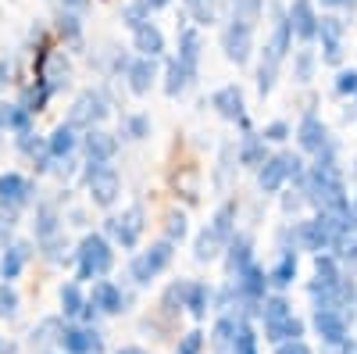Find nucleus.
<instances>
[{
    "label": "nucleus",
    "mask_w": 357,
    "mask_h": 354,
    "mask_svg": "<svg viewBox=\"0 0 357 354\" xmlns=\"http://www.w3.org/2000/svg\"><path fill=\"white\" fill-rule=\"evenodd\" d=\"M183 4H186V8H190V11H193V8H197V4H204V0H183Z\"/></svg>",
    "instance_id": "obj_58"
},
{
    "label": "nucleus",
    "mask_w": 357,
    "mask_h": 354,
    "mask_svg": "<svg viewBox=\"0 0 357 354\" xmlns=\"http://www.w3.org/2000/svg\"><path fill=\"white\" fill-rule=\"evenodd\" d=\"M57 33L65 36V43H75V47H79V40H82V22H79V15L57 11Z\"/></svg>",
    "instance_id": "obj_38"
},
{
    "label": "nucleus",
    "mask_w": 357,
    "mask_h": 354,
    "mask_svg": "<svg viewBox=\"0 0 357 354\" xmlns=\"http://www.w3.org/2000/svg\"><path fill=\"white\" fill-rule=\"evenodd\" d=\"M11 229H15V219H11V212H8V215L0 212V240H8V236H11Z\"/></svg>",
    "instance_id": "obj_53"
},
{
    "label": "nucleus",
    "mask_w": 357,
    "mask_h": 354,
    "mask_svg": "<svg viewBox=\"0 0 357 354\" xmlns=\"http://www.w3.org/2000/svg\"><path fill=\"white\" fill-rule=\"evenodd\" d=\"M193 82V75L175 61V57H168L165 61V94L168 97H178V94H186V86Z\"/></svg>",
    "instance_id": "obj_27"
},
{
    "label": "nucleus",
    "mask_w": 357,
    "mask_h": 354,
    "mask_svg": "<svg viewBox=\"0 0 357 354\" xmlns=\"http://www.w3.org/2000/svg\"><path fill=\"white\" fill-rule=\"evenodd\" d=\"M25 261H29V244H11L4 251V258H0V276H4L8 283L18 279L22 269H25Z\"/></svg>",
    "instance_id": "obj_23"
},
{
    "label": "nucleus",
    "mask_w": 357,
    "mask_h": 354,
    "mask_svg": "<svg viewBox=\"0 0 357 354\" xmlns=\"http://www.w3.org/2000/svg\"><path fill=\"white\" fill-rule=\"evenodd\" d=\"M86 301L93 304L100 315H118V311L126 308V293L118 290L111 279H97V283H93V293H89Z\"/></svg>",
    "instance_id": "obj_13"
},
{
    "label": "nucleus",
    "mask_w": 357,
    "mask_h": 354,
    "mask_svg": "<svg viewBox=\"0 0 357 354\" xmlns=\"http://www.w3.org/2000/svg\"><path fill=\"white\" fill-rule=\"evenodd\" d=\"M15 311H18V293H15L11 283H4V286H0V315L11 318Z\"/></svg>",
    "instance_id": "obj_46"
},
{
    "label": "nucleus",
    "mask_w": 357,
    "mask_h": 354,
    "mask_svg": "<svg viewBox=\"0 0 357 354\" xmlns=\"http://www.w3.org/2000/svg\"><path fill=\"white\" fill-rule=\"evenodd\" d=\"M126 133H129L132 140L151 136V118H146V115H129V118H126Z\"/></svg>",
    "instance_id": "obj_45"
},
{
    "label": "nucleus",
    "mask_w": 357,
    "mask_h": 354,
    "mask_svg": "<svg viewBox=\"0 0 357 354\" xmlns=\"http://www.w3.org/2000/svg\"><path fill=\"white\" fill-rule=\"evenodd\" d=\"M57 337H61V318H43L40 326L33 330V344H40V347L57 340Z\"/></svg>",
    "instance_id": "obj_43"
},
{
    "label": "nucleus",
    "mask_w": 357,
    "mask_h": 354,
    "mask_svg": "<svg viewBox=\"0 0 357 354\" xmlns=\"http://www.w3.org/2000/svg\"><path fill=\"white\" fill-rule=\"evenodd\" d=\"M264 286H268V276H264V269H257V265L250 261L243 272H236V283H232V290L240 293L243 301H264Z\"/></svg>",
    "instance_id": "obj_15"
},
{
    "label": "nucleus",
    "mask_w": 357,
    "mask_h": 354,
    "mask_svg": "<svg viewBox=\"0 0 357 354\" xmlns=\"http://www.w3.org/2000/svg\"><path fill=\"white\" fill-rule=\"evenodd\" d=\"M86 190H89V200L100 204V208H111L122 193V179H118L114 165H86Z\"/></svg>",
    "instance_id": "obj_4"
},
{
    "label": "nucleus",
    "mask_w": 357,
    "mask_h": 354,
    "mask_svg": "<svg viewBox=\"0 0 357 354\" xmlns=\"http://www.w3.org/2000/svg\"><path fill=\"white\" fill-rule=\"evenodd\" d=\"M8 75H11V61H0V86L8 82Z\"/></svg>",
    "instance_id": "obj_55"
},
{
    "label": "nucleus",
    "mask_w": 357,
    "mask_h": 354,
    "mask_svg": "<svg viewBox=\"0 0 357 354\" xmlns=\"http://www.w3.org/2000/svg\"><path fill=\"white\" fill-rule=\"evenodd\" d=\"M350 215H354V219H357V200H354V212H350Z\"/></svg>",
    "instance_id": "obj_61"
},
{
    "label": "nucleus",
    "mask_w": 357,
    "mask_h": 354,
    "mask_svg": "<svg viewBox=\"0 0 357 354\" xmlns=\"http://www.w3.org/2000/svg\"><path fill=\"white\" fill-rule=\"evenodd\" d=\"M33 200V183L18 172H4L0 175V212H15L22 204Z\"/></svg>",
    "instance_id": "obj_9"
},
{
    "label": "nucleus",
    "mask_w": 357,
    "mask_h": 354,
    "mask_svg": "<svg viewBox=\"0 0 357 354\" xmlns=\"http://www.w3.org/2000/svg\"><path fill=\"white\" fill-rule=\"evenodd\" d=\"M207 304H211V286H207V283H190V290H186V311L193 318H204Z\"/></svg>",
    "instance_id": "obj_30"
},
{
    "label": "nucleus",
    "mask_w": 357,
    "mask_h": 354,
    "mask_svg": "<svg viewBox=\"0 0 357 354\" xmlns=\"http://www.w3.org/2000/svg\"><path fill=\"white\" fill-rule=\"evenodd\" d=\"M264 158H268V154H264V136L247 133L243 143H240V165H247V168H261Z\"/></svg>",
    "instance_id": "obj_29"
},
{
    "label": "nucleus",
    "mask_w": 357,
    "mask_h": 354,
    "mask_svg": "<svg viewBox=\"0 0 357 354\" xmlns=\"http://www.w3.org/2000/svg\"><path fill=\"white\" fill-rule=\"evenodd\" d=\"M75 261H79V279H100V276L111 272L114 251L100 233H86L79 251H75Z\"/></svg>",
    "instance_id": "obj_1"
},
{
    "label": "nucleus",
    "mask_w": 357,
    "mask_h": 354,
    "mask_svg": "<svg viewBox=\"0 0 357 354\" xmlns=\"http://www.w3.org/2000/svg\"><path fill=\"white\" fill-rule=\"evenodd\" d=\"M200 54H204L200 33H197L193 25H183V29H178V54H175V61L183 65L190 75H197V68H200Z\"/></svg>",
    "instance_id": "obj_12"
},
{
    "label": "nucleus",
    "mask_w": 357,
    "mask_h": 354,
    "mask_svg": "<svg viewBox=\"0 0 357 354\" xmlns=\"http://www.w3.org/2000/svg\"><path fill=\"white\" fill-rule=\"evenodd\" d=\"M261 315H264V326L289 318V304H286V297H268V301L261 304Z\"/></svg>",
    "instance_id": "obj_40"
},
{
    "label": "nucleus",
    "mask_w": 357,
    "mask_h": 354,
    "mask_svg": "<svg viewBox=\"0 0 357 354\" xmlns=\"http://www.w3.org/2000/svg\"><path fill=\"white\" fill-rule=\"evenodd\" d=\"M321 4H329V8H354L357 0H321Z\"/></svg>",
    "instance_id": "obj_54"
},
{
    "label": "nucleus",
    "mask_w": 357,
    "mask_h": 354,
    "mask_svg": "<svg viewBox=\"0 0 357 354\" xmlns=\"http://www.w3.org/2000/svg\"><path fill=\"white\" fill-rule=\"evenodd\" d=\"M29 126H33V115H29L22 104H4V129H15L22 136V133H33Z\"/></svg>",
    "instance_id": "obj_35"
},
{
    "label": "nucleus",
    "mask_w": 357,
    "mask_h": 354,
    "mask_svg": "<svg viewBox=\"0 0 357 354\" xmlns=\"http://www.w3.org/2000/svg\"><path fill=\"white\" fill-rule=\"evenodd\" d=\"M0 354H11V344L4 347V340H0Z\"/></svg>",
    "instance_id": "obj_60"
},
{
    "label": "nucleus",
    "mask_w": 357,
    "mask_h": 354,
    "mask_svg": "<svg viewBox=\"0 0 357 354\" xmlns=\"http://www.w3.org/2000/svg\"><path fill=\"white\" fill-rule=\"evenodd\" d=\"M225 269H229V276H236V272H243L247 265H250V236H232V240L225 244Z\"/></svg>",
    "instance_id": "obj_21"
},
{
    "label": "nucleus",
    "mask_w": 357,
    "mask_h": 354,
    "mask_svg": "<svg viewBox=\"0 0 357 354\" xmlns=\"http://www.w3.org/2000/svg\"><path fill=\"white\" fill-rule=\"evenodd\" d=\"M314 326H318V333L329 340V344H340V340L347 337V322H343L333 308H318V311H314Z\"/></svg>",
    "instance_id": "obj_20"
},
{
    "label": "nucleus",
    "mask_w": 357,
    "mask_h": 354,
    "mask_svg": "<svg viewBox=\"0 0 357 354\" xmlns=\"http://www.w3.org/2000/svg\"><path fill=\"white\" fill-rule=\"evenodd\" d=\"M172 254H175V244H168V240H158V244H151L146 251H139V254L129 261L132 283L146 286L151 279H158V276L168 269V265H172Z\"/></svg>",
    "instance_id": "obj_3"
},
{
    "label": "nucleus",
    "mask_w": 357,
    "mask_h": 354,
    "mask_svg": "<svg viewBox=\"0 0 357 354\" xmlns=\"http://www.w3.org/2000/svg\"><path fill=\"white\" fill-rule=\"evenodd\" d=\"M54 8L65 11V15H82L89 8V0H54Z\"/></svg>",
    "instance_id": "obj_48"
},
{
    "label": "nucleus",
    "mask_w": 357,
    "mask_h": 354,
    "mask_svg": "<svg viewBox=\"0 0 357 354\" xmlns=\"http://www.w3.org/2000/svg\"><path fill=\"white\" fill-rule=\"evenodd\" d=\"M340 33H343V25L336 18H321L318 22V36H321V47H325V57L329 61H340Z\"/></svg>",
    "instance_id": "obj_26"
},
{
    "label": "nucleus",
    "mask_w": 357,
    "mask_h": 354,
    "mask_svg": "<svg viewBox=\"0 0 357 354\" xmlns=\"http://www.w3.org/2000/svg\"><path fill=\"white\" fill-rule=\"evenodd\" d=\"M286 136H289V126H286V122H272V126L264 129V140H275V143H279V140H286Z\"/></svg>",
    "instance_id": "obj_50"
},
{
    "label": "nucleus",
    "mask_w": 357,
    "mask_h": 354,
    "mask_svg": "<svg viewBox=\"0 0 357 354\" xmlns=\"http://www.w3.org/2000/svg\"><path fill=\"white\" fill-rule=\"evenodd\" d=\"M268 330V340H275V344H289V340H301V333H304V326L296 322L293 315L289 318H282V322H272V326H264Z\"/></svg>",
    "instance_id": "obj_31"
},
{
    "label": "nucleus",
    "mask_w": 357,
    "mask_h": 354,
    "mask_svg": "<svg viewBox=\"0 0 357 354\" xmlns=\"http://www.w3.org/2000/svg\"><path fill=\"white\" fill-rule=\"evenodd\" d=\"M257 15H261V0H232V18H236V22L254 25Z\"/></svg>",
    "instance_id": "obj_42"
},
{
    "label": "nucleus",
    "mask_w": 357,
    "mask_h": 354,
    "mask_svg": "<svg viewBox=\"0 0 357 354\" xmlns=\"http://www.w3.org/2000/svg\"><path fill=\"white\" fill-rule=\"evenodd\" d=\"M143 4H146V8H151V11H158V8H168V4H172V0H143Z\"/></svg>",
    "instance_id": "obj_56"
},
{
    "label": "nucleus",
    "mask_w": 357,
    "mask_h": 354,
    "mask_svg": "<svg viewBox=\"0 0 357 354\" xmlns=\"http://www.w3.org/2000/svg\"><path fill=\"white\" fill-rule=\"evenodd\" d=\"M293 276H296V254L293 251H282V258H279V265L272 269V279L275 286H286V283H293Z\"/></svg>",
    "instance_id": "obj_36"
},
{
    "label": "nucleus",
    "mask_w": 357,
    "mask_h": 354,
    "mask_svg": "<svg viewBox=\"0 0 357 354\" xmlns=\"http://www.w3.org/2000/svg\"><path fill=\"white\" fill-rule=\"evenodd\" d=\"M289 175H301V161L293 154H275V158H264V165L257 168V183L264 193H275Z\"/></svg>",
    "instance_id": "obj_6"
},
{
    "label": "nucleus",
    "mask_w": 357,
    "mask_h": 354,
    "mask_svg": "<svg viewBox=\"0 0 357 354\" xmlns=\"http://www.w3.org/2000/svg\"><path fill=\"white\" fill-rule=\"evenodd\" d=\"M311 65H314L311 50H301V54H296V75H301V79H311Z\"/></svg>",
    "instance_id": "obj_49"
},
{
    "label": "nucleus",
    "mask_w": 357,
    "mask_h": 354,
    "mask_svg": "<svg viewBox=\"0 0 357 354\" xmlns=\"http://www.w3.org/2000/svg\"><path fill=\"white\" fill-rule=\"evenodd\" d=\"M289 33H296L301 40L318 36V18L311 11V0H293V11H289Z\"/></svg>",
    "instance_id": "obj_17"
},
{
    "label": "nucleus",
    "mask_w": 357,
    "mask_h": 354,
    "mask_svg": "<svg viewBox=\"0 0 357 354\" xmlns=\"http://www.w3.org/2000/svg\"><path fill=\"white\" fill-rule=\"evenodd\" d=\"M204 351V333L200 330H193V333H186L183 337V344H178V351L175 354H200Z\"/></svg>",
    "instance_id": "obj_47"
},
{
    "label": "nucleus",
    "mask_w": 357,
    "mask_h": 354,
    "mask_svg": "<svg viewBox=\"0 0 357 354\" xmlns=\"http://www.w3.org/2000/svg\"><path fill=\"white\" fill-rule=\"evenodd\" d=\"M236 333H240V318H236V315H222V318L215 322V330H211L215 351H218V354L232 351V344H236Z\"/></svg>",
    "instance_id": "obj_24"
},
{
    "label": "nucleus",
    "mask_w": 357,
    "mask_h": 354,
    "mask_svg": "<svg viewBox=\"0 0 357 354\" xmlns=\"http://www.w3.org/2000/svg\"><path fill=\"white\" fill-rule=\"evenodd\" d=\"M222 247H225V244L218 240V236H215L211 229H200V236L193 240V258H197V261H211Z\"/></svg>",
    "instance_id": "obj_34"
},
{
    "label": "nucleus",
    "mask_w": 357,
    "mask_h": 354,
    "mask_svg": "<svg viewBox=\"0 0 357 354\" xmlns=\"http://www.w3.org/2000/svg\"><path fill=\"white\" fill-rule=\"evenodd\" d=\"M126 75H129V90H132L136 97L151 94V86H154V79H158V65H154V57H132L129 68H126Z\"/></svg>",
    "instance_id": "obj_16"
},
{
    "label": "nucleus",
    "mask_w": 357,
    "mask_h": 354,
    "mask_svg": "<svg viewBox=\"0 0 357 354\" xmlns=\"http://www.w3.org/2000/svg\"><path fill=\"white\" fill-rule=\"evenodd\" d=\"M232 354H257V340H254V330L247 326V322H240V333H236Z\"/></svg>",
    "instance_id": "obj_44"
},
{
    "label": "nucleus",
    "mask_w": 357,
    "mask_h": 354,
    "mask_svg": "<svg viewBox=\"0 0 357 354\" xmlns=\"http://www.w3.org/2000/svg\"><path fill=\"white\" fill-rule=\"evenodd\" d=\"M118 354H146V351H139V347H122Z\"/></svg>",
    "instance_id": "obj_57"
},
{
    "label": "nucleus",
    "mask_w": 357,
    "mask_h": 354,
    "mask_svg": "<svg viewBox=\"0 0 357 354\" xmlns=\"http://www.w3.org/2000/svg\"><path fill=\"white\" fill-rule=\"evenodd\" d=\"M296 136H301V147H304V151H318V154H321V147H325V126L318 122L314 115L304 118L301 129H296Z\"/></svg>",
    "instance_id": "obj_28"
},
{
    "label": "nucleus",
    "mask_w": 357,
    "mask_h": 354,
    "mask_svg": "<svg viewBox=\"0 0 357 354\" xmlns=\"http://www.w3.org/2000/svg\"><path fill=\"white\" fill-rule=\"evenodd\" d=\"M75 147H79V136H75V129H72L68 122H61V126L47 136V151H50V158H57V161H68V158L75 154Z\"/></svg>",
    "instance_id": "obj_19"
},
{
    "label": "nucleus",
    "mask_w": 357,
    "mask_h": 354,
    "mask_svg": "<svg viewBox=\"0 0 357 354\" xmlns=\"http://www.w3.org/2000/svg\"><path fill=\"white\" fill-rule=\"evenodd\" d=\"M207 229H211L222 244H229L232 236H236V204H232V200H225L222 208L215 212V219H211V226H207Z\"/></svg>",
    "instance_id": "obj_25"
},
{
    "label": "nucleus",
    "mask_w": 357,
    "mask_h": 354,
    "mask_svg": "<svg viewBox=\"0 0 357 354\" xmlns=\"http://www.w3.org/2000/svg\"><path fill=\"white\" fill-rule=\"evenodd\" d=\"M82 151H86V158L93 161V165H107L118 154V136H111L104 129H89L82 136Z\"/></svg>",
    "instance_id": "obj_11"
},
{
    "label": "nucleus",
    "mask_w": 357,
    "mask_h": 354,
    "mask_svg": "<svg viewBox=\"0 0 357 354\" xmlns=\"http://www.w3.org/2000/svg\"><path fill=\"white\" fill-rule=\"evenodd\" d=\"M279 354H311L304 340H289V344H279Z\"/></svg>",
    "instance_id": "obj_52"
},
{
    "label": "nucleus",
    "mask_w": 357,
    "mask_h": 354,
    "mask_svg": "<svg viewBox=\"0 0 357 354\" xmlns=\"http://www.w3.org/2000/svg\"><path fill=\"white\" fill-rule=\"evenodd\" d=\"M68 75H72V65H68L65 50H50V54L40 57V79L47 82L50 94L65 90V86H68Z\"/></svg>",
    "instance_id": "obj_10"
},
{
    "label": "nucleus",
    "mask_w": 357,
    "mask_h": 354,
    "mask_svg": "<svg viewBox=\"0 0 357 354\" xmlns=\"http://www.w3.org/2000/svg\"><path fill=\"white\" fill-rule=\"evenodd\" d=\"M186 233H190L186 215H183V212H172L168 222H165V240H168V244H178V240H186Z\"/></svg>",
    "instance_id": "obj_41"
},
{
    "label": "nucleus",
    "mask_w": 357,
    "mask_h": 354,
    "mask_svg": "<svg viewBox=\"0 0 357 354\" xmlns=\"http://www.w3.org/2000/svg\"><path fill=\"white\" fill-rule=\"evenodd\" d=\"M122 22H126V25L132 29V33H136L139 25L151 22V8H146L143 0H132V4H126V8H122Z\"/></svg>",
    "instance_id": "obj_39"
},
{
    "label": "nucleus",
    "mask_w": 357,
    "mask_h": 354,
    "mask_svg": "<svg viewBox=\"0 0 357 354\" xmlns=\"http://www.w3.org/2000/svg\"><path fill=\"white\" fill-rule=\"evenodd\" d=\"M340 94H357V72H343L340 75Z\"/></svg>",
    "instance_id": "obj_51"
},
{
    "label": "nucleus",
    "mask_w": 357,
    "mask_h": 354,
    "mask_svg": "<svg viewBox=\"0 0 357 354\" xmlns=\"http://www.w3.org/2000/svg\"><path fill=\"white\" fill-rule=\"evenodd\" d=\"M132 43H136V50H139V57H158L165 54V36H161V29L154 25V22H146V25H139L136 33H132Z\"/></svg>",
    "instance_id": "obj_18"
},
{
    "label": "nucleus",
    "mask_w": 357,
    "mask_h": 354,
    "mask_svg": "<svg viewBox=\"0 0 357 354\" xmlns=\"http://www.w3.org/2000/svg\"><path fill=\"white\" fill-rule=\"evenodd\" d=\"M57 344L65 347V354H100L104 351V340L93 326H61Z\"/></svg>",
    "instance_id": "obj_8"
},
{
    "label": "nucleus",
    "mask_w": 357,
    "mask_h": 354,
    "mask_svg": "<svg viewBox=\"0 0 357 354\" xmlns=\"http://www.w3.org/2000/svg\"><path fill=\"white\" fill-rule=\"evenodd\" d=\"M111 115V97L104 90H82L68 111V126L72 129H100V122Z\"/></svg>",
    "instance_id": "obj_2"
},
{
    "label": "nucleus",
    "mask_w": 357,
    "mask_h": 354,
    "mask_svg": "<svg viewBox=\"0 0 357 354\" xmlns=\"http://www.w3.org/2000/svg\"><path fill=\"white\" fill-rule=\"evenodd\" d=\"M211 104H215V111H218L222 118L247 126V111H243V94H240V86H222V90H215Z\"/></svg>",
    "instance_id": "obj_14"
},
{
    "label": "nucleus",
    "mask_w": 357,
    "mask_h": 354,
    "mask_svg": "<svg viewBox=\"0 0 357 354\" xmlns=\"http://www.w3.org/2000/svg\"><path fill=\"white\" fill-rule=\"evenodd\" d=\"M186 290H190L186 279L172 283V286L165 290V297H161V308H165V311H183V308H186Z\"/></svg>",
    "instance_id": "obj_37"
},
{
    "label": "nucleus",
    "mask_w": 357,
    "mask_h": 354,
    "mask_svg": "<svg viewBox=\"0 0 357 354\" xmlns=\"http://www.w3.org/2000/svg\"><path fill=\"white\" fill-rule=\"evenodd\" d=\"M82 308H86V297H82L79 283H65V286H61V315H65V318H79Z\"/></svg>",
    "instance_id": "obj_32"
},
{
    "label": "nucleus",
    "mask_w": 357,
    "mask_h": 354,
    "mask_svg": "<svg viewBox=\"0 0 357 354\" xmlns=\"http://www.w3.org/2000/svg\"><path fill=\"white\" fill-rule=\"evenodd\" d=\"M33 229H36V240H40V244L61 233V215H57L54 204H40V208H36V222H33Z\"/></svg>",
    "instance_id": "obj_22"
},
{
    "label": "nucleus",
    "mask_w": 357,
    "mask_h": 354,
    "mask_svg": "<svg viewBox=\"0 0 357 354\" xmlns=\"http://www.w3.org/2000/svg\"><path fill=\"white\" fill-rule=\"evenodd\" d=\"M0 133H4V104H0Z\"/></svg>",
    "instance_id": "obj_59"
},
{
    "label": "nucleus",
    "mask_w": 357,
    "mask_h": 354,
    "mask_svg": "<svg viewBox=\"0 0 357 354\" xmlns=\"http://www.w3.org/2000/svg\"><path fill=\"white\" fill-rule=\"evenodd\" d=\"M143 226H146V215H143L139 204L126 208L122 215H111V219H107V233H111V240H114V244H122L126 251H132V247L139 244Z\"/></svg>",
    "instance_id": "obj_5"
},
{
    "label": "nucleus",
    "mask_w": 357,
    "mask_h": 354,
    "mask_svg": "<svg viewBox=\"0 0 357 354\" xmlns=\"http://www.w3.org/2000/svg\"><path fill=\"white\" fill-rule=\"evenodd\" d=\"M250 47H254V25L229 18V25L222 29V50H225V57L236 61V65H243L250 57Z\"/></svg>",
    "instance_id": "obj_7"
},
{
    "label": "nucleus",
    "mask_w": 357,
    "mask_h": 354,
    "mask_svg": "<svg viewBox=\"0 0 357 354\" xmlns=\"http://www.w3.org/2000/svg\"><path fill=\"white\" fill-rule=\"evenodd\" d=\"M50 97H54V94L47 90V82H43V79H36V82L22 94V108H25L29 115H36V111H43V108H47V101H50Z\"/></svg>",
    "instance_id": "obj_33"
}]
</instances>
